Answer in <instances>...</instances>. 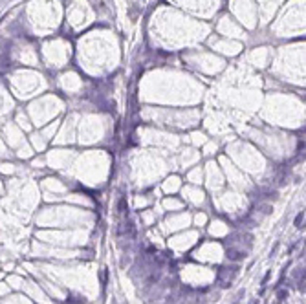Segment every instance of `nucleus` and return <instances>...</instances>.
Here are the masks:
<instances>
[{
    "label": "nucleus",
    "instance_id": "obj_1",
    "mask_svg": "<svg viewBox=\"0 0 306 304\" xmlns=\"http://www.w3.org/2000/svg\"><path fill=\"white\" fill-rule=\"evenodd\" d=\"M302 218H304V216H302V213H301V215L297 216V220H295V225H297V227H301V222H302Z\"/></svg>",
    "mask_w": 306,
    "mask_h": 304
}]
</instances>
